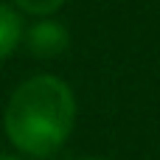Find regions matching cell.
<instances>
[{
  "label": "cell",
  "instance_id": "7a4b0ae2",
  "mask_svg": "<svg viewBox=\"0 0 160 160\" xmlns=\"http://www.w3.org/2000/svg\"><path fill=\"white\" fill-rule=\"evenodd\" d=\"M25 42L37 56H56L68 48V31L53 20H39L37 25L28 28Z\"/></svg>",
  "mask_w": 160,
  "mask_h": 160
},
{
  "label": "cell",
  "instance_id": "6da1fadb",
  "mask_svg": "<svg viewBox=\"0 0 160 160\" xmlns=\"http://www.w3.org/2000/svg\"><path fill=\"white\" fill-rule=\"evenodd\" d=\"M73 121V90L56 76H34L22 82L6 107V135L31 158L53 155L68 141Z\"/></svg>",
  "mask_w": 160,
  "mask_h": 160
},
{
  "label": "cell",
  "instance_id": "3957f363",
  "mask_svg": "<svg viewBox=\"0 0 160 160\" xmlns=\"http://www.w3.org/2000/svg\"><path fill=\"white\" fill-rule=\"evenodd\" d=\"M22 39V20L20 14L0 0V59H6Z\"/></svg>",
  "mask_w": 160,
  "mask_h": 160
},
{
  "label": "cell",
  "instance_id": "5b68a950",
  "mask_svg": "<svg viewBox=\"0 0 160 160\" xmlns=\"http://www.w3.org/2000/svg\"><path fill=\"white\" fill-rule=\"evenodd\" d=\"M0 160H20V158H14V155H3V152H0Z\"/></svg>",
  "mask_w": 160,
  "mask_h": 160
},
{
  "label": "cell",
  "instance_id": "277c9868",
  "mask_svg": "<svg viewBox=\"0 0 160 160\" xmlns=\"http://www.w3.org/2000/svg\"><path fill=\"white\" fill-rule=\"evenodd\" d=\"M20 11L25 14H34V17H48L53 11H59L65 6V0H14Z\"/></svg>",
  "mask_w": 160,
  "mask_h": 160
}]
</instances>
